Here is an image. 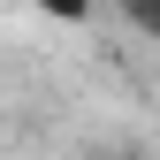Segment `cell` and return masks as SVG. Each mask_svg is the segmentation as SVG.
<instances>
[{"mask_svg":"<svg viewBox=\"0 0 160 160\" xmlns=\"http://www.w3.org/2000/svg\"><path fill=\"white\" fill-rule=\"evenodd\" d=\"M31 8H38V15H53V23H84L99 0H31Z\"/></svg>","mask_w":160,"mask_h":160,"instance_id":"6da1fadb","label":"cell"},{"mask_svg":"<svg viewBox=\"0 0 160 160\" xmlns=\"http://www.w3.org/2000/svg\"><path fill=\"white\" fill-rule=\"evenodd\" d=\"M122 15H130L145 38H160V0H122Z\"/></svg>","mask_w":160,"mask_h":160,"instance_id":"7a4b0ae2","label":"cell"}]
</instances>
